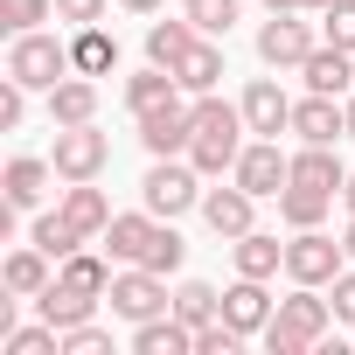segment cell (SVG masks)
Returning <instances> with one entry per match:
<instances>
[{
    "mask_svg": "<svg viewBox=\"0 0 355 355\" xmlns=\"http://www.w3.org/2000/svg\"><path fill=\"white\" fill-rule=\"evenodd\" d=\"M189 112H196V139H189V160L202 167V174H230L237 167V153H244V105H223L216 91H202V98H189Z\"/></svg>",
    "mask_w": 355,
    "mask_h": 355,
    "instance_id": "cell-1",
    "label": "cell"
},
{
    "mask_svg": "<svg viewBox=\"0 0 355 355\" xmlns=\"http://www.w3.org/2000/svg\"><path fill=\"white\" fill-rule=\"evenodd\" d=\"M327 327H334V306L320 300V286H293L279 300V313L265 320V348L272 355H306V348L327 341Z\"/></svg>",
    "mask_w": 355,
    "mask_h": 355,
    "instance_id": "cell-2",
    "label": "cell"
},
{
    "mask_svg": "<svg viewBox=\"0 0 355 355\" xmlns=\"http://www.w3.org/2000/svg\"><path fill=\"white\" fill-rule=\"evenodd\" d=\"M139 196H146V209L160 223H174L182 209H202V167L196 160H153L146 182H139Z\"/></svg>",
    "mask_w": 355,
    "mask_h": 355,
    "instance_id": "cell-3",
    "label": "cell"
},
{
    "mask_svg": "<svg viewBox=\"0 0 355 355\" xmlns=\"http://www.w3.org/2000/svg\"><path fill=\"white\" fill-rule=\"evenodd\" d=\"M70 70H77V63H70V49H63L56 35H42V28L15 35V49H8V77H21L28 91H56Z\"/></svg>",
    "mask_w": 355,
    "mask_h": 355,
    "instance_id": "cell-4",
    "label": "cell"
},
{
    "mask_svg": "<svg viewBox=\"0 0 355 355\" xmlns=\"http://www.w3.org/2000/svg\"><path fill=\"white\" fill-rule=\"evenodd\" d=\"M341 265H348V244H334L320 223L300 230V237L286 244V279H293V286H334Z\"/></svg>",
    "mask_w": 355,
    "mask_h": 355,
    "instance_id": "cell-5",
    "label": "cell"
},
{
    "mask_svg": "<svg viewBox=\"0 0 355 355\" xmlns=\"http://www.w3.org/2000/svg\"><path fill=\"white\" fill-rule=\"evenodd\" d=\"M112 313L119 320H153V313H174V293H167V279L160 272H146V265H125V272H112Z\"/></svg>",
    "mask_w": 355,
    "mask_h": 355,
    "instance_id": "cell-6",
    "label": "cell"
},
{
    "mask_svg": "<svg viewBox=\"0 0 355 355\" xmlns=\"http://www.w3.org/2000/svg\"><path fill=\"white\" fill-rule=\"evenodd\" d=\"M56 174L63 182H98L105 174V160H112V139L98 132V125H56Z\"/></svg>",
    "mask_w": 355,
    "mask_h": 355,
    "instance_id": "cell-7",
    "label": "cell"
},
{
    "mask_svg": "<svg viewBox=\"0 0 355 355\" xmlns=\"http://www.w3.org/2000/svg\"><path fill=\"white\" fill-rule=\"evenodd\" d=\"M230 182H244V189L265 202V196H279V189L293 182V153H279V139H244V153H237V167H230Z\"/></svg>",
    "mask_w": 355,
    "mask_h": 355,
    "instance_id": "cell-8",
    "label": "cell"
},
{
    "mask_svg": "<svg viewBox=\"0 0 355 355\" xmlns=\"http://www.w3.org/2000/svg\"><path fill=\"white\" fill-rule=\"evenodd\" d=\"M189 139H196V112H189V98L139 112V146H146L153 160H174V153H189Z\"/></svg>",
    "mask_w": 355,
    "mask_h": 355,
    "instance_id": "cell-9",
    "label": "cell"
},
{
    "mask_svg": "<svg viewBox=\"0 0 355 355\" xmlns=\"http://www.w3.org/2000/svg\"><path fill=\"white\" fill-rule=\"evenodd\" d=\"M313 49H320V42H313V28H306L300 15H272V21L258 28V63H272V70H300Z\"/></svg>",
    "mask_w": 355,
    "mask_h": 355,
    "instance_id": "cell-10",
    "label": "cell"
},
{
    "mask_svg": "<svg viewBox=\"0 0 355 355\" xmlns=\"http://www.w3.org/2000/svg\"><path fill=\"white\" fill-rule=\"evenodd\" d=\"M293 132H300L306 146H334V139H348V98L306 91V98L293 105Z\"/></svg>",
    "mask_w": 355,
    "mask_h": 355,
    "instance_id": "cell-11",
    "label": "cell"
},
{
    "mask_svg": "<svg viewBox=\"0 0 355 355\" xmlns=\"http://www.w3.org/2000/svg\"><path fill=\"white\" fill-rule=\"evenodd\" d=\"M244 125H251V139L293 132V98H286L272 77H251V84H244Z\"/></svg>",
    "mask_w": 355,
    "mask_h": 355,
    "instance_id": "cell-12",
    "label": "cell"
},
{
    "mask_svg": "<svg viewBox=\"0 0 355 355\" xmlns=\"http://www.w3.org/2000/svg\"><path fill=\"white\" fill-rule=\"evenodd\" d=\"M279 306H272V293H265V279H244L237 272V286L223 293V320L237 327V334H265V320H272Z\"/></svg>",
    "mask_w": 355,
    "mask_h": 355,
    "instance_id": "cell-13",
    "label": "cell"
},
{
    "mask_svg": "<svg viewBox=\"0 0 355 355\" xmlns=\"http://www.w3.org/2000/svg\"><path fill=\"white\" fill-rule=\"evenodd\" d=\"M300 77H306V91L348 98V91H355V56H348V49H334V42H320V49L300 63Z\"/></svg>",
    "mask_w": 355,
    "mask_h": 355,
    "instance_id": "cell-14",
    "label": "cell"
},
{
    "mask_svg": "<svg viewBox=\"0 0 355 355\" xmlns=\"http://www.w3.org/2000/svg\"><path fill=\"white\" fill-rule=\"evenodd\" d=\"M251 202H258V196H251L244 182L209 189V196H202V223H209L216 237H244V230H251Z\"/></svg>",
    "mask_w": 355,
    "mask_h": 355,
    "instance_id": "cell-15",
    "label": "cell"
},
{
    "mask_svg": "<svg viewBox=\"0 0 355 355\" xmlns=\"http://www.w3.org/2000/svg\"><path fill=\"white\" fill-rule=\"evenodd\" d=\"M132 355H196V327L174 313H153L132 327Z\"/></svg>",
    "mask_w": 355,
    "mask_h": 355,
    "instance_id": "cell-16",
    "label": "cell"
},
{
    "mask_svg": "<svg viewBox=\"0 0 355 355\" xmlns=\"http://www.w3.org/2000/svg\"><path fill=\"white\" fill-rule=\"evenodd\" d=\"M348 167L334 160V146H300L293 153V189H313V196H341Z\"/></svg>",
    "mask_w": 355,
    "mask_h": 355,
    "instance_id": "cell-17",
    "label": "cell"
},
{
    "mask_svg": "<svg viewBox=\"0 0 355 355\" xmlns=\"http://www.w3.org/2000/svg\"><path fill=\"white\" fill-rule=\"evenodd\" d=\"M91 119H98V84L70 70V77L49 91V125H91Z\"/></svg>",
    "mask_w": 355,
    "mask_h": 355,
    "instance_id": "cell-18",
    "label": "cell"
},
{
    "mask_svg": "<svg viewBox=\"0 0 355 355\" xmlns=\"http://www.w3.org/2000/svg\"><path fill=\"white\" fill-rule=\"evenodd\" d=\"M153 230H160V216H153V209L112 216V230H105V251H112L119 265H139V258H146V244H153Z\"/></svg>",
    "mask_w": 355,
    "mask_h": 355,
    "instance_id": "cell-19",
    "label": "cell"
},
{
    "mask_svg": "<svg viewBox=\"0 0 355 355\" xmlns=\"http://www.w3.org/2000/svg\"><path fill=\"white\" fill-rule=\"evenodd\" d=\"M35 313H42L49 327H84V320L98 313V300H91V293H77V286H63V279H49V286L35 293Z\"/></svg>",
    "mask_w": 355,
    "mask_h": 355,
    "instance_id": "cell-20",
    "label": "cell"
},
{
    "mask_svg": "<svg viewBox=\"0 0 355 355\" xmlns=\"http://www.w3.org/2000/svg\"><path fill=\"white\" fill-rule=\"evenodd\" d=\"M49 174H56V160L21 153V160H8V182H0V196H8L15 209H35V202L49 196Z\"/></svg>",
    "mask_w": 355,
    "mask_h": 355,
    "instance_id": "cell-21",
    "label": "cell"
},
{
    "mask_svg": "<svg viewBox=\"0 0 355 355\" xmlns=\"http://www.w3.org/2000/svg\"><path fill=\"white\" fill-rule=\"evenodd\" d=\"M174 77H182V91H189V98L216 91V84H223V49H216L209 35H196V42H189V56L174 63Z\"/></svg>",
    "mask_w": 355,
    "mask_h": 355,
    "instance_id": "cell-22",
    "label": "cell"
},
{
    "mask_svg": "<svg viewBox=\"0 0 355 355\" xmlns=\"http://www.w3.org/2000/svg\"><path fill=\"white\" fill-rule=\"evenodd\" d=\"M56 209H63L84 237H105V230H112V202H105V189H91V182H70Z\"/></svg>",
    "mask_w": 355,
    "mask_h": 355,
    "instance_id": "cell-23",
    "label": "cell"
},
{
    "mask_svg": "<svg viewBox=\"0 0 355 355\" xmlns=\"http://www.w3.org/2000/svg\"><path fill=\"white\" fill-rule=\"evenodd\" d=\"M230 251H237V272H244V279H279V265H286V244L265 237V230L230 237Z\"/></svg>",
    "mask_w": 355,
    "mask_h": 355,
    "instance_id": "cell-24",
    "label": "cell"
},
{
    "mask_svg": "<svg viewBox=\"0 0 355 355\" xmlns=\"http://www.w3.org/2000/svg\"><path fill=\"white\" fill-rule=\"evenodd\" d=\"M70 63H77V77H112L119 70V42L91 21V28H77V42H70Z\"/></svg>",
    "mask_w": 355,
    "mask_h": 355,
    "instance_id": "cell-25",
    "label": "cell"
},
{
    "mask_svg": "<svg viewBox=\"0 0 355 355\" xmlns=\"http://www.w3.org/2000/svg\"><path fill=\"white\" fill-rule=\"evenodd\" d=\"M49 265H56V258H49L42 244H28V251H15V258H8V272H0V279H8V293H15V300H35V293L49 286Z\"/></svg>",
    "mask_w": 355,
    "mask_h": 355,
    "instance_id": "cell-26",
    "label": "cell"
},
{
    "mask_svg": "<svg viewBox=\"0 0 355 355\" xmlns=\"http://www.w3.org/2000/svg\"><path fill=\"white\" fill-rule=\"evenodd\" d=\"M196 35H202L196 21H153V28H146V63L174 70V63L189 56V42H196Z\"/></svg>",
    "mask_w": 355,
    "mask_h": 355,
    "instance_id": "cell-27",
    "label": "cell"
},
{
    "mask_svg": "<svg viewBox=\"0 0 355 355\" xmlns=\"http://www.w3.org/2000/svg\"><path fill=\"white\" fill-rule=\"evenodd\" d=\"M174 320H189V327L223 320V293H216V286H202V279H182V286H174Z\"/></svg>",
    "mask_w": 355,
    "mask_h": 355,
    "instance_id": "cell-28",
    "label": "cell"
},
{
    "mask_svg": "<svg viewBox=\"0 0 355 355\" xmlns=\"http://www.w3.org/2000/svg\"><path fill=\"white\" fill-rule=\"evenodd\" d=\"M28 244H42V251H49V258L63 265V258H70V251H84L91 237H84V230H77V223H70V216L56 209V216H35V230H28Z\"/></svg>",
    "mask_w": 355,
    "mask_h": 355,
    "instance_id": "cell-29",
    "label": "cell"
},
{
    "mask_svg": "<svg viewBox=\"0 0 355 355\" xmlns=\"http://www.w3.org/2000/svg\"><path fill=\"white\" fill-rule=\"evenodd\" d=\"M56 279H63V286H77V293H91V300H105V293H112V265H105V258H91V251H70V258L56 265Z\"/></svg>",
    "mask_w": 355,
    "mask_h": 355,
    "instance_id": "cell-30",
    "label": "cell"
},
{
    "mask_svg": "<svg viewBox=\"0 0 355 355\" xmlns=\"http://www.w3.org/2000/svg\"><path fill=\"white\" fill-rule=\"evenodd\" d=\"M327 202H334V196H313V189H293V182L279 189V216H286L293 230H313V223L327 216Z\"/></svg>",
    "mask_w": 355,
    "mask_h": 355,
    "instance_id": "cell-31",
    "label": "cell"
},
{
    "mask_svg": "<svg viewBox=\"0 0 355 355\" xmlns=\"http://www.w3.org/2000/svg\"><path fill=\"white\" fill-rule=\"evenodd\" d=\"M0 348H8V355H63V327H8V334H0Z\"/></svg>",
    "mask_w": 355,
    "mask_h": 355,
    "instance_id": "cell-32",
    "label": "cell"
},
{
    "mask_svg": "<svg viewBox=\"0 0 355 355\" xmlns=\"http://www.w3.org/2000/svg\"><path fill=\"white\" fill-rule=\"evenodd\" d=\"M182 15H189L202 35H230V21L244 15V0H182Z\"/></svg>",
    "mask_w": 355,
    "mask_h": 355,
    "instance_id": "cell-33",
    "label": "cell"
},
{
    "mask_svg": "<svg viewBox=\"0 0 355 355\" xmlns=\"http://www.w3.org/2000/svg\"><path fill=\"white\" fill-rule=\"evenodd\" d=\"M182 258H189V244H182V237H174V223H160V230H153V244H146V258H139V265H146V272H160V279H167V272H182Z\"/></svg>",
    "mask_w": 355,
    "mask_h": 355,
    "instance_id": "cell-34",
    "label": "cell"
},
{
    "mask_svg": "<svg viewBox=\"0 0 355 355\" xmlns=\"http://www.w3.org/2000/svg\"><path fill=\"white\" fill-rule=\"evenodd\" d=\"M49 15H56V0H0V28H8V35H28Z\"/></svg>",
    "mask_w": 355,
    "mask_h": 355,
    "instance_id": "cell-35",
    "label": "cell"
},
{
    "mask_svg": "<svg viewBox=\"0 0 355 355\" xmlns=\"http://www.w3.org/2000/svg\"><path fill=\"white\" fill-rule=\"evenodd\" d=\"M320 21H327V42L355 56V0H327V8H320Z\"/></svg>",
    "mask_w": 355,
    "mask_h": 355,
    "instance_id": "cell-36",
    "label": "cell"
},
{
    "mask_svg": "<svg viewBox=\"0 0 355 355\" xmlns=\"http://www.w3.org/2000/svg\"><path fill=\"white\" fill-rule=\"evenodd\" d=\"M237 341H244V334H237L230 320H209V327H196V355H237Z\"/></svg>",
    "mask_w": 355,
    "mask_h": 355,
    "instance_id": "cell-37",
    "label": "cell"
},
{
    "mask_svg": "<svg viewBox=\"0 0 355 355\" xmlns=\"http://www.w3.org/2000/svg\"><path fill=\"white\" fill-rule=\"evenodd\" d=\"M105 348H112L105 327H91V320L84 327H63V355H105Z\"/></svg>",
    "mask_w": 355,
    "mask_h": 355,
    "instance_id": "cell-38",
    "label": "cell"
},
{
    "mask_svg": "<svg viewBox=\"0 0 355 355\" xmlns=\"http://www.w3.org/2000/svg\"><path fill=\"white\" fill-rule=\"evenodd\" d=\"M21 112H28V84H21V77H8V84H0V132H15V125H21Z\"/></svg>",
    "mask_w": 355,
    "mask_h": 355,
    "instance_id": "cell-39",
    "label": "cell"
},
{
    "mask_svg": "<svg viewBox=\"0 0 355 355\" xmlns=\"http://www.w3.org/2000/svg\"><path fill=\"white\" fill-rule=\"evenodd\" d=\"M105 8H112V0H56V15H63V21H77V28L105 21Z\"/></svg>",
    "mask_w": 355,
    "mask_h": 355,
    "instance_id": "cell-40",
    "label": "cell"
},
{
    "mask_svg": "<svg viewBox=\"0 0 355 355\" xmlns=\"http://www.w3.org/2000/svg\"><path fill=\"white\" fill-rule=\"evenodd\" d=\"M334 320L355 327V272H348V265H341V279H334Z\"/></svg>",
    "mask_w": 355,
    "mask_h": 355,
    "instance_id": "cell-41",
    "label": "cell"
},
{
    "mask_svg": "<svg viewBox=\"0 0 355 355\" xmlns=\"http://www.w3.org/2000/svg\"><path fill=\"white\" fill-rule=\"evenodd\" d=\"M265 8H272V15H320L327 0H265Z\"/></svg>",
    "mask_w": 355,
    "mask_h": 355,
    "instance_id": "cell-42",
    "label": "cell"
},
{
    "mask_svg": "<svg viewBox=\"0 0 355 355\" xmlns=\"http://www.w3.org/2000/svg\"><path fill=\"white\" fill-rule=\"evenodd\" d=\"M125 15H160V0H119Z\"/></svg>",
    "mask_w": 355,
    "mask_h": 355,
    "instance_id": "cell-43",
    "label": "cell"
},
{
    "mask_svg": "<svg viewBox=\"0 0 355 355\" xmlns=\"http://www.w3.org/2000/svg\"><path fill=\"white\" fill-rule=\"evenodd\" d=\"M341 202H348V216H355V174H348V182H341Z\"/></svg>",
    "mask_w": 355,
    "mask_h": 355,
    "instance_id": "cell-44",
    "label": "cell"
},
{
    "mask_svg": "<svg viewBox=\"0 0 355 355\" xmlns=\"http://www.w3.org/2000/svg\"><path fill=\"white\" fill-rule=\"evenodd\" d=\"M341 244H348V258H355V216H348V230H341Z\"/></svg>",
    "mask_w": 355,
    "mask_h": 355,
    "instance_id": "cell-45",
    "label": "cell"
},
{
    "mask_svg": "<svg viewBox=\"0 0 355 355\" xmlns=\"http://www.w3.org/2000/svg\"><path fill=\"white\" fill-rule=\"evenodd\" d=\"M348 139H355V98H348Z\"/></svg>",
    "mask_w": 355,
    "mask_h": 355,
    "instance_id": "cell-46",
    "label": "cell"
}]
</instances>
